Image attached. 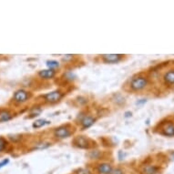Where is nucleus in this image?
I'll return each mask as SVG.
<instances>
[{
	"label": "nucleus",
	"mask_w": 174,
	"mask_h": 174,
	"mask_svg": "<svg viewBox=\"0 0 174 174\" xmlns=\"http://www.w3.org/2000/svg\"><path fill=\"white\" fill-rule=\"evenodd\" d=\"M148 85V79L144 76L134 77L129 83V88L133 91H139L145 89Z\"/></svg>",
	"instance_id": "obj_1"
},
{
	"label": "nucleus",
	"mask_w": 174,
	"mask_h": 174,
	"mask_svg": "<svg viewBox=\"0 0 174 174\" xmlns=\"http://www.w3.org/2000/svg\"><path fill=\"white\" fill-rule=\"evenodd\" d=\"M63 96H64V93L62 91L57 90H53L51 92H48L45 95H43L42 97L45 99L46 102L54 104V103L59 102V101L63 98Z\"/></svg>",
	"instance_id": "obj_2"
},
{
	"label": "nucleus",
	"mask_w": 174,
	"mask_h": 174,
	"mask_svg": "<svg viewBox=\"0 0 174 174\" xmlns=\"http://www.w3.org/2000/svg\"><path fill=\"white\" fill-rule=\"evenodd\" d=\"M71 134L72 131L68 125H62L54 130V136L57 139H66L68 138Z\"/></svg>",
	"instance_id": "obj_3"
},
{
	"label": "nucleus",
	"mask_w": 174,
	"mask_h": 174,
	"mask_svg": "<svg viewBox=\"0 0 174 174\" xmlns=\"http://www.w3.org/2000/svg\"><path fill=\"white\" fill-rule=\"evenodd\" d=\"M31 97V94L24 90H17L13 95V99L17 103H24Z\"/></svg>",
	"instance_id": "obj_4"
},
{
	"label": "nucleus",
	"mask_w": 174,
	"mask_h": 174,
	"mask_svg": "<svg viewBox=\"0 0 174 174\" xmlns=\"http://www.w3.org/2000/svg\"><path fill=\"white\" fill-rule=\"evenodd\" d=\"M90 140L85 136H78L74 139L73 144L74 146L80 149H90Z\"/></svg>",
	"instance_id": "obj_5"
},
{
	"label": "nucleus",
	"mask_w": 174,
	"mask_h": 174,
	"mask_svg": "<svg viewBox=\"0 0 174 174\" xmlns=\"http://www.w3.org/2000/svg\"><path fill=\"white\" fill-rule=\"evenodd\" d=\"M122 55L119 54H107V55H102L101 59L104 63L107 64H112V63H118L122 59Z\"/></svg>",
	"instance_id": "obj_6"
},
{
	"label": "nucleus",
	"mask_w": 174,
	"mask_h": 174,
	"mask_svg": "<svg viewBox=\"0 0 174 174\" xmlns=\"http://www.w3.org/2000/svg\"><path fill=\"white\" fill-rule=\"evenodd\" d=\"M96 120L92 117L90 115H85L84 117L80 120V125L82 126V128L85 129V128H88L90 127H91L94 123H95Z\"/></svg>",
	"instance_id": "obj_7"
},
{
	"label": "nucleus",
	"mask_w": 174,
	"mask_h": 174,
	"mask_svg": "<svg viewBox=\"0 0 174 174\" xmlns=\"http://www.w3.org/2000/svg\"><path fill=\"white\" fill-rule=\"evenodd\" d=\"M162 130V135L168 136V137H173L174 136V123L172 122L166 123Z\"/></svg>",
	"instance_id": "obj_8"
},
{
	"label": "nucleus",
	"mask_w": 174,
	"mask_h": 174,
	"mask_svg": "<svg viewBox=\"0 0 174 174\" xmlns=\"http://www.w3.org/2000/svg\"><path fill=\"white\" fill-rule=\"evenodd\" d=\"M38 76L44 79H50L56 76V71L53 69H43L38 72Z\"/></svg>",
	"instance_id": "obj_9"
},
{
	"label": "nucleus",
	"mask_w": 174,
	"mask_h": 174,
	"mask_svg": "<svg viewBox=\"0 0 174 174\" xmlns=\"http://www.w3.org/2000/svg\"><path fill=\"white\" fill-rule=\"evenodd\" d=\"M112 167L109 163H101L98 166L97 170L99 174H110L112 171Z\"/></svg>",
	"instance_id": "obj_10"
},
{
	"label": "nucleus",
	"mask_w": 174,
	"mask_h": 174,
	"mask_svg": "<svg viewBox=\"0 0 174 174\" xmlns=\"http://www.w3.org/2000/svg\"><path fill=\"white\" fill-rule=\"evenodd\" d=\"M163 79L168 85H174V69L167 71L163 76Z\"/></svg>",
	"instance_id": "obj_11"
},
{
	"label": "nucleus",
	"mask_w": 174,
	"mask_h": 174,
	"mask_svg": "<svg viewBox=\"0 0 174 174\" xmlns=\"http://www.w3.org/2000/svg\"><path fill=\"white\" fill-rule=\"evenodd\" d=\"M159 170V168L155 165H146L142 168L143 174H156Z\"/></svg>",
	"instance_id": "obj_12"
},
{
	"label": "nucleus",
	"mask_w": 174,
	"mask_h": 174,
	"mask_svg": "<svg viewBox=\"0 0 174 174\" xmlns=\"http://www.w3.org/2000/svg\"><path fill=\"white\" fill-rule=\"evenodd\" d=\"M12 119V114L8 110H1L0 111V122L8 121Z\"/></svg>",
	"instance_id": "obj_13"
},
{
	"label": "nucleus",
	"mask_w": 174,
	"mask_h": 174,
	"mask_svg": "<svg viewBox=\"0 0 174 174\" xmlns=\"http://www.w3.org/2000/svg\"><path fill=\"white\" fill-rule=\"evenodd\" d=\"M48 123H49V121H48V120H46L41 119V120H36V121L33 123V127L36 128H41V127H43V126H45V125H47V124H48Z\"/></svg>",
	"instance_id": "obj_14"
},
{
	"label": "nucleus",
	"mask_w": 174,
	"mask_h": 174,
	"mask_svg": "<svg viewBox=\"0 0 174 174\" xmlns=\"http://www.w3.org/2000/svg\"><path fill=\"white\" fill-rule=\"evenodd\" d=\"M47 66L49 69H53L55 70L56 68H57L59 67V63L57 60H48L47 61Z\"/></svg>",
	"instance_id": "obj_15"
},
{
	"label": "nucleus",
	"mask_w": 174,
	"mask_h": 174,
	"mask_svg": "<svg viewBox=\"0 0 174 174\" xmlns=\"http://www.w3.org/2000/svg\"><path fill=\"white\" fill-rule=\"evenodd\" d=\"M49 146H50V143L43 141V142L37 143V144L36 145V146H35L34 149H36V150H42V149H47V148L49 147Z\"/></svg>",
	"instance_id": "obj_16"
},
{
	"label": "nucleus",
	"mask_w": 174,
	"mask_h": 174,
	"mask_svg": "<svg viewBox=\"0 0 174 174\" xmlns=\"http://www.w3.org/2000/svg\"><path fill=\"white\" fill-rule=\"evenodd\" d=\"M7 144V139L2 138V137H0V151H3L6 149Z\"/></svg>",
	"instance_id": "obj_17"
},
{
	"label": "nucleus",
	"mask_w": 174,
	"mask_h": 174,
	"mask_svg": "<svg viewBox=\"0 0 174 174\" xmlns=\"http://www.w3.org/2000/svg\"><path fill=\"white\" fill-rule=\"evenodd\" d=\"M77 174H92V172L89 169H79L77 171Z\"/></svg>",
	"instance_id": "obj_18"
},
{
	"label": "nucleus",
	"mask_w": 174,
	"mask_h": 174,
	"mask_svg": "<svg viewBox=\"0 0 174 174\" xmlns=\"http://www.w3.org/2000/svg\"><path fill=\"white\" fill-rule=\"evenodd\" d=\"M110 174H124V173H123V170H122L121 169L117 168V169L112 170V171H111Z\"/></svg>",
	"instance_id": "obj_19"
},
{
	"label": "nucleus",
	"mask_w": 174,
	"mask_h": 174,
	"mask_svg": "<svg viewBox=\"0 0 174 174\" xmlns=\"http://www.w3.org/2000/svg\"><path fill=\"white\" fill-rule=\"evenodd\" d=\"M8 162H9V159H4L3 162H0V168H2L3 166L7 165Z\"/></svg>",
	"instance_id": "obj_20"
},
{
	"label": "nucleus",
	"mask_w": 174,
	"mask_h": 174,
	"mask_svg": "<svg viewBox=\"0 0 174 174\" xmlns=\"http://www.w3.org/2000/svg\"><path fill=\"white\" fill-rule=\"evenodd\" d=\"M143 103H146V99H139V101H138L137 102V105L143 104Z\"/></svg>",
	"instance_id": "obj_21"
},
{
	"label": "nucleus",
	"mask_w": 174,
	"mask_h": 174,
	"mask_svg": "<svg viewBox=\"0 0 174 174\" xmlns=\"http://www.w3.org/2000/svg\"><path fill=\"white\" fill-rule=\"evenodd\" d=\"M130 116H131V112H129V111H128V112H126V113H125V117H126V118H128V117H130Z\"/></svg>",
	"instance_id": "obj_22"
}]
</instances>
